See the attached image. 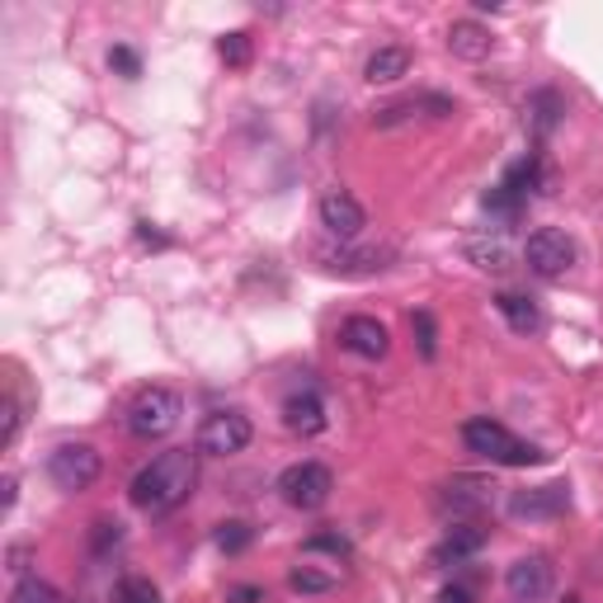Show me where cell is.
I'll use <instances>...</instances> for the list:
<instances>
[{
    "mask_svg": "<svg viewBox=\"0 0 603 603\" xmlns=\"http://www.w3.org/2000/svg\"><path fill=\"white\" fill-rule=\"evenodd\" d=\"M194 485H198V453L170 448L137 471L133 485H127V500H133L141 514L161 519V514H175L184 500L194 495Z\"/></svg>",
    "mask_w": 603,
    "mask_h": 603,
    "instance_id": "obj_1",
    "label": "cell"
},
{
    "mask_svg": "<svg viewBox=\"0 0 603 603\" xmlns=\"http://www.w3.org/2000/svg\"><path fill=\"white\" fill-rule=\"evenodd\" d=\"M463 443H467V453L485 457V463H500V467H538V463H547V453H542L538 443L514 439L505 424L491 420V415L467 420L463 424Z\"/></svg>",
    "mask_w": 603,
    "mask_h": 603,
    "instance_id": "obj_2",
    "label": "cell"
},
{
    "mask_svg": "<svg viewBox=\"0 0 603 603\" xmlns=\"http://www.w3.org/2000/svg\"><path fill=\"white\" fill-rule=\"evenodd\" d=\"M184 415V401L180 392H170V386H147V392H137V401L127 406V434L133 439H165L170 429L180 424Z\"/></svg>",
    "mask_w": 603,
    "mask_h": 603,
    "instance_id": "obj_3",
    "label": "cell"
},
{
    "mask_svg": "<svg viewBox=\"0 0 603 603\" xmlns=\"http://www.w3.org/2000/svg\"><path fill=\"white\" fill-rule=\"evenodd\" d=\"M99 471H104V457H99L95 443H57L48 453V477L57 491H66V495L90 491L99 481Z\"/></svg>",
    "mask_w": 603,
    "mask_h": 603,
    "instance_id": "obj_4",
    "label": "cell"
},
{
    "mask_svg": "<svg viewBox=\"0 0 603 603\" xmlns=\"http://www.w3.org/2000/svg\"><path fill=\"white\" fill-rule=\"evenodd\" d=\"M325 274H340V279H372L382 269H392L396 250L392 246H354V241H340V246H321L316 250Z\"/></svg>",
    "mask_w": 603,
    "mask_h": 603,
    "instance_id": "obj_5",
    "label": "cell"
},
{
    "mask_svg": "<svg viewBox=\"0 0 603 603\" xmlns=\"http://www.w3.org/2000/svg\"><path fill=\"white\" fill-rule=\"evenodd\" d=\"M330 491H335V477H330V467L321 463H293L288 471L279 477V495H283V505H293L302 514H311V509H321Z\"/></svg>",
    "mask_w": 603,
    "mask_h": 603,
    "instance_id": "obj_6",
    "label": "cell"
},
{
    "mask_svg": "<svg viewBox=\"0 0 603 603\" xmlns=\"http://www.w3.org/2000/svg\"><path fill=\"white\" fill-rule=\"evenodd\" d=\"M250 439H255V429L241 410H212V415H204V424H198L194 448L208 453V457H232V453L246 448Z\"/></svg>",
    "mask_w": 603,
    "mask_h": 603,
    "instance_id": "obj_7",
    "label": "cell"
},
{
    "mask_svg": "<svg viewBox=\"0 0 603 603\" xmlns=\"http://www.w3.org/2000/svg\"><path fill=\"white\" fill-rule=\"evenodd\" d=\"M524 264L533 269L538 279H562V274H570V264H576V241L566 232H556V226H538L524 246Z\"/></svg>",
    "mask_w": 603,
    "mask_h": 603,
    "instance_id": "obj_8",
    "label": "cell"
},
{
    "mask_svg": "<svg viewBox=\"0 0 603 603\" xmlns=\"http://www.w3.org/2000/svg\"><path fill=\"white\" fill-rule=\"evenodd\" d=\"M316 218H321V226L335 241H358V236H364V226H368L364 204H358L349 189H340V184L321 194V204H316Z\"/></svg>",
    "mask_w": 603,
    "mask_h": 603,
    "instance_id": "obj_9",
    "label": "cell"
},
{
    "mask_svg": "<svg viewBox=\"0 0 603 603\" xmlns=\"http://www.w3.org/2000/svg\"><path fill=\"white\" fill-rule=\"evenodd\" d=\"M552 562L542 552H533V556H519L509 570H505V590L514 594V603H542L552 594Z\"/></svg>",
    "mask_w": 603,
    "mask_h": 603,
    "instance_id": "obj_10",
    "label": "cell"
},
{
    "mask_svg": "<svg viewBox=\"0 0 603 603\" xmlns=\"http://www.w3.org/2000/svg\"><path fill=\"white\" fill-rule=\"evenodd\" d=\"M570 509V485L566 481H552V485H533V491H514L509 495V514L514 519H562Z\"/></svg>",
    "mask_w": 603,
    "mask_h": 603,
    "instance_id": "obj_11",
    "label": "cell"
},
{
    "mask_svg": "<svg viewBox=\"0 0 603 603\" xmlns=\"http://www.w3.org/2000/svg\"><path fill=\"white\" fill-rule=\"evenodd\" d=\"M340 344L358 358H386L392 335H386V325L378 321V316H349V321L340 325Z\"/></svg>",
    "mask_w": 603,
    "mask_h": 603,
    "instance_id": "obj_12",
    "label": "cell"
},
{
    "mask_svg": "<svg viewBox=\"0 0 603 603\" xmlns=\"http://www.w3.org/2000/svg\"><path fill=\"white\" fill-rule=\"evenodd\" d=\"M453 113V99L443 95H420V99H396V104H386L372 113V127H401L410 119H448Z\"/></svg>",
    "mask_w": 603,
    "mask_h": 603,
    "instance_id": "obj_13",
    "label": "cell"
},
{
    "mask_svg": "<svg viewBox=\"0 0 603 603\" xmlns=\"http://www.w3.org/2000/svg\"><path fill=\"white\" fill-rule=\"evenodd\" d=\"M491 500H495V485L481 477H453L439 491V505L448 514H481V509H491Z\"/></svg>",
    "mask_w": 603,
    "mask_h": 603,
    "instance_id": "obj_14",
    "label": "cell"
},
{
    "mask_svg": "<svg viewBox=\"0 0 603 603\" xmlns=\"http://www.w3.org/2000/svg\"><path fill=\"white\" fill-rule=\"evenodd\" d=\"M283 429L288 434H302V439H316L325 429V401L311 392H293L288 401H283Z\"/></svg>",
    "mask_w": 603,
    "mask_h": 603,
    "instance_id": "obj_15",
    "label": "cell"
},
{
    "mask_svg": "<svg viewBox=\"0 0 603 603\" xmlns=\"http://www.w3.org/2000/svg\"><path fill=\"white\" fill-rule=\"evenodd\" d=\"M485 538H491V533H485L481 524H457V528H448V538H443L439 547H434V566L467 562V556H477L485 547Z\"/></svg>",
    "mask_w": 603,
    "mask_h": 603,
    "instance_id": "obj_16",
    "label": "cell"
},
{
    "mask_svg": "<svg viewBox=\"0 0 603 603\" xmlns=\"http://www.w3.org/2000/svg\"><path fill=\"white\" fill-rule=\"evenodd\" d=\"M495 48V38H491V28H481L477 20H457L448 28V52L453 57H463V62H485Z\"/></svg>",
    "mask_w": 603,
    "mask_h": 603,
    "instance_id": "obj_17",
    "label": "cell"
},
{
    "mask_svg": "<svg viewBox=\"0 0 603 603\" xmlns=\"http://www.w3.org/2000/svg\"><path fill=\"white\" fill-rule=\"evenodd\" d=\"M406 71H410V48H378L364 66V81L368 85H392V81L406 76Z\"/></svg>",
    "mask_w": 603,
    "mask_h": 603,
    "instance_id": "obj_18",
    "label": "cell"
},
{
    "mask_svg": "<svg viewBox=\"0 0 603 603\" xmlns=\"http://www.w3.org/2000/svg\"><path fill=\"white\" fill-rule=\"evenodd\" d=\"M495 311L505 316L509 330H519V335H533V330L542 325L538 302H533V297H524V293H500V297H495Z\"/></svg>",
    "mask_w": 603,
    "mask_h": 603,
    "instance_id": "obj_19",
    "label": "cell"
},
{
    "mask_svg": "<svg viewBox=\"0 0 603 603\" xmlns=\"http://www.w3.org/2000/svg\"><path fill=\"white\" fill-rule=\"evenodd\" d=\"M463 255H467V260L477 264V269H485V274H505V269L514 264V255H509L505 241H467Z\"/></svg>",
    "mask_w": 603,
    "mask_h": 603,
    "instance_id": "obj_20",
    "label": "cell"
},
{
    "mask_svg": "<svg viewBox=\"0 0 603 603\" xmlns=\"http://www.w3.org/2000/svg\"><path fill=\"white\" fill-rule=\"evenodd\" d=\"M562 113H566L562 95H556V90H538V95H533V104H528V123H533V133H538V137H547Z\"/></svg>",
    "mask_w": 603,
    "mask_h": 603,
    "instance_id": "obj_21",
    "label": "cell"
},
{
    "mask_svg": "<svg viewBox=\"0 0 603 603\" xmlns=\"http://www.w3.org/2000/svg\"><path fill=\"white\" fill-rule=\"evenodd\" d=\"M10 603H71L57 584H48V580H38V576H24L20 584H14V594H10Z\"/></svg>",
    "mask_w": 603,
    "mask_h": 603,
    "instance_id": "obj_22",
    "label": "cell"
},
{
    "mask_svg": "<svg viewBox=\"0 0 603 603\" xmlns=\"http://www.w3.org/2000/svg\"><path fill=\"white\" fill-rule=\"evenodd\" d=\"M335 576H325V570H311V566H293L288 570V590L293 594H330L335 590Z\"/></svg>",
    "mask_w": 603,
    "mask_h": 603,
    "instance_id": "obj_23",
    "label": "cell"
},
{
    "mask_svg": "<svg viewBox=\"0 0 603 603\" xmlns=\"http://www.w3.org/2000/svg\"><path fill=\"white\" fill-rule=\"evenodd\" d=\"M109 603H161V590H156L147 576H123L119 584H113Z\"/></svg>",
    "mask_w": 603,
    "mask_h": 603,
    "instance_id": "obj_24",
    "label": "cell"
},
{
    "mask_svg": "<svg viewBox=\"0 0 603 603\" xmlns=\"http://www.w3.org/2000/svg\"><path fill=\"white\" fill-rule=\"evenodd\" d=\"M218 57H222V62L226 66H250V57H255V42H250V34H241V28H236V34H226L222 42H218Z\"/></svg>",
    "mask_w": 603,
    "mask_h": 603,
    "instance_id": "obj_25",
    "label": "cell"
},
{
    "mask_svg": "<svg viewBox=\"0 0 603 603\" xmlns=\"http://www.w3.org/2000/svg\"><path fill=\"white\" fill-rule=\"evenodd\" d=\"M250 542H255V528H250V524H241V519H226V524H218V547H222L226 556L246 552Z\"/></svg>",
    "mask_w": 603,
    "mask_h": 603,
    "instance_id": "obj_26",
    "label": "cell"
},
{
    "mask_svg": "<svg viewBox=\"0 0 603 603\" xmlns=\"http://www.w3.org/2000/svg\"><path fill=\"white\" fill-rule=\"evenodd\" d=\"M123 542V524L119 519H95L90 524V547H95V556H104L109 547H119Z\"/></svg>",
    "mask_w": 603,
    "mask_h": 603,
    "instance_id": "obj_27",
    "label": "cell"
},
{
    "mask_svg": "<svg viewBox=\"0 0 603 603\" xmlns=\"http://www.w3.org/2000/svg\"><path fill=\"white\" fill-rule=\"evenodd\" d=\"M410 325H415V340H420V354H424V358H434V354H439L434 316H429V311H415V316H410Z\"/></svg>",
    "mask_w": 603,
    "mask_h": 603,
    "instance_id": "obj_28",
    "label": "cell"
},
{
    "mask_svg": "<svg viewBox=\"0 0 603 603\" xmlns=\"http://www.w3.org/2000/svg\"><path fill=\"white\" fill-rule=\"evenodd\" d=\"M302 547H307V552H330V556H349V538H344V533H311Z\"/></svg>",
    "mask_w": 603,
    "mask_h": 603,
    "instance_id": "obj_29",
    "label": "cell"
},
{
    "mask_svg": "<svg viewBox=\"0 0 603 603\" xmlns=\"http://www.w3.org/2000/svg\"><path fill=\"white\" fill-rule=\"evenodd\" d=\"M109 66L119 71V76H141V57L133 48H109Z\"/></svg>",
    "mask_w": 603,
    "mask_h": 603,
    "instance_id": "obj_30",
    "label": "cell"
},
{
    "mask_svg": "<svg viewBox=\"0 0 603 603\" xmlns=\"http://www.w3.org/2000/svg\"><path fill=\"white\" fill-rule=\"evenodd\" d=\"M226 603H264V590L260 584H236V590L226 594Z\"/></svg>",
    "mask_w": 603,
    "mask_h": 603,
    "instance_id": "obj_31",
    "label": "cell"
},
{
    "mask_svg": "<svg viewBox=\"0 0 603 603\" xmlns=\"http://www.w3.org/2000/svg\"><path fill=\"white\" fill-rule=\"evenodd\" d=\"M14 434H20V406H14V396L5 401V443H14Z\"/></svg>",
    "mask_w": 603,
    "mask_h": 603,
    "instance_id": "obj_32",
    "label": "cell"
},
{
    "mask_svg": "<svg viewBox=\"0 0 603 603\" xmlns=\"http://www.w3.org/2000/svg\"><path fill=\"white\" fill-rule=\"evenodd\" d=\"M439 603H471V594H467V590H457V584H453V590H443V594H439Z\"/></svg>",
    "mask_w": 603,
    "mask_h": 603,
    "instance_id": "obj_33",
    "label": "cell"
}]
</instances>
